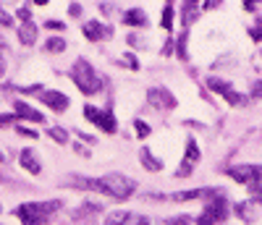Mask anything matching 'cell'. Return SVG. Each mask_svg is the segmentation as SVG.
<instances>
[{
	"label": "cell",
	"instance_id": "1",
	"mask_svg": "<svg viewBox=\"0 0 262 225\" xmlns=\"http://www.w3.org/2000/svg\"><path fill=\"white\" fill-rule=\"evenodd\" d=\"M63 207L60 199H50V201H27V205H18L16 207V217L24 222V225H48L50 217Z\"/></svg>",
	"mask_w": 262,
	"mask_h": 225
},
{
	"label": "cell",
	"instance_id": "2",
	"mask_svg": "<svg viewBox=\"0 0 262 225\" xmlns=\"http://www.w3.org/2000/svg\"><path fill=\"white\" fill-rule=\"evenodd\" d=\"M95 191L123 201V199H128L131 194L137 191V181L128 178V175H121V173H107L102 178H95Z\"/></svg>",
	"mask_w": 262,
	"mask_h": 225
},
{
	"label": "cell",
	"instance_id": "3",
	"mask_svg": "<svg viewBox=\"0 0 262 225\" xmlns=\"http://www.w3.org/2000/svg\"><path fill=\"white\" fill-rule=\"evenodd\" d=\"M69 74H71L74 84L81 89L84 95H97L100 89H102V79L97 76V71H95L84 58L74 60V65H71V71H69Z\"/></svg>",
	"mask_w": 262,
	"mask_h": 225
},
{
	"label": "cell",
	"instance_id": "4",
	"mask_svg": "<svg viewBox=\"0 0 262 225\" xmlns=\"http://www.w3.org/2000/svg\"><path fill=\"white\" fill-rule=\"evenodd\" d=\"M228 215H231V210H228V205H226L223 194H217V196L207 199L205 212H202L200 217H196L194 222H196V225H217V222H223Z\"/></svg>",
	"mask_w": 262,
	"mask_h": 225
},
{
	"label": "cell",
	"instance_id": "5",
	"mask_svg": "<svg viewBox=\"0 0 262 225\" xmlns=\"http://www.w3.org/2000/svg\"><path fill=\"white\" fill-rule=\"evenodd\" d=\"M84 118L86 121H92L100 131H105V133H116L118 131V123H116V116L111 110H100V107H95V105H84Z\"/></svg>",
	"mask_w": 262,
	"mask_h": 225
},
{
	"label": "cell",
	"instance_id": "6",
	"mask_svg": "<svg viewBox=\"0 0 262 225\" xmlns=\"http://www.w3.org/2000/svg\"><path fill=\"white\" fill-rule=\"evenodd\" d=\"M226 173L233 178L236 184H244V186L259 184V178H262V168L259 165H231Z\"/></svg>",
	"mask_w": 262,
	"mask_h": 225
},
{
	"label": "cell",
	"instance_id": "7",
	"mask_svg": "<svg viewBox=\"0 0 262 225\" xmlns=\"http://www.w3.org/2000/svg\"><path fill=\"white\" fill-rule=\"evenodd\" d=\"M147 100H149V105L155 107V110H170V107H176V97H173L165 86H152L149 92H147Z\"/></svg>",
	"mask_w": 262,
	"mask_h": 225
},
{
	"label": "cell",
	"instance_id": "8",
	"mask_svg": "<svg viewBox=\"0 0 262 225\" xmlns=\"http://www.w3.org/2000/svg\"><path fill=\"white\" fill-rule=\"evenodd\" d=\"M196 163H200V147H196L194 139H186V154H184V160H181V168L176 170V178L191 175V170H194Z\"/></svg>",
	"mask_w": 262,
	"mask_h": 225
},
{
	"label": "cell",
	"instance_id": "9",
	"mask_svg": "<svg viewBox=\"0 0 262 225\" xmlns=\"http://www.w3.org/2000/svg\"><path fill=\"white\" fill-rule=\"evenodd\" d=\"M39 100L45 102L53 112H66V110L71 107V100L66 97L63 92H55V89H42V92H39Z\"/></svg>",
	"mask_w": 262,
	"mask_h": 225
},
{
	"label": "cell",
	"instance_id": "10",
	"mask_svg": "<svg viewBox=\"0 0 262 225\" xmlns=\"http://www.w3.org/2000/svg\"><path fill=\"white\" fill-rule=\"evenodd\" d=\"M81 32L90 42H100V39L113 37V27H105V24H100V21H86V24L81 27Z\"/></svg>",
	"mask_w": 262,
	"mask_h": 225
},
{
	"label": "cell",
	"instance_id": "11",
	"mask_svg": "<svg viewBox=\"0 0 262 225\" xmlns=\"http://www.w3.org/2000/svg\"><path fill=\"white\" fill-rule=\"evenodd\" d=\"M13 107H16V116L21 118V121H34V123H42L45 121V116L42 112H37L32 105H27V102H13Z\"/></svg>",
	"mask_w": 262,
	"mask_h": 225
},
{
	"label": "cell",
	"instance_id": "12",
	"mask_svg": "<svg viewBox=\"0 0 262 225\" xmlns=\"http://www.w3.org/2000/svg\"><path fill=\"white\" fill-rule=\"evenodd\" d=\"M21 168L29 170L32 175L42 173V163H39V157L34 154V149H24V152H21Z\"/></svg>",
	"mask_w": 262,
	"mask_h": 225
},
{
	"label": "cell",
	"instance_id": "13",
	"mask_svg": "<svg viewBox=\"0 0 262 225\" xmlns=\"http://www.w3.org/2000/svg\"><path fill=\"white\" fill-rule=\"evenodd\" d=\"M18 39H21V44H27V48H32V44L37 42V27H34V21H24V24L18 27Z\"/></svg>",
	"mask_w": 262,
	"mask_h": 225
},
{
	"label": "cell",
	"instance_id": "14",
	"mask_svg": "<svg viewBox=\"0 0 262 225\" xmlns=\"http://www.w3.org/2000/svg\"><path fill=\"white\" fill-rule=\"evenodd\" d=\"M233 212L242 217L244 222H254L257 220V205H254V201H238V205L233 207Z\"/></svg>",
	"mask_w": 262,
	"mask_h": 225
},
{
	"label": "cell",
	"instance_id": "15",
	"mask_svg": "<svg viewBox=\"0 0 262 225\" xmlns=\"http://www.w3.org/2000/svg\"><path fill=\"white\" fill-rule=\"evenodd\" d=\"M123 24L126 27H147V13L142 8H131L123 13Z\"/></svg>",
	"mask_w": 262,
	"mask_h": 225
},
{
	"label": "cell",
	"instance_id": "16",
	"mask_svg": "<svg viewBox=\"0 0 262 225\" xmlns=\"http://www.w3.org/2000/svg\"><path fill=\"white\" fill-rule=\"evenodd\" d=\"M139 160H142V168H144V170H152V173H158V170H163V163H160L158 157L152 154V152H149L147 147H144V149L139 152Z\"/></svg>",
	"mask_w": 262,
	"mask_h": 225
},
{
	"label": "cell",
	"instance_id": "17",
	"mask_svg": "<svg viewBox=\"0 0 262 225\" xmlns=\"http://www.w3.org/2000/svg\"><path fill=\"white\" fill-rule=\"evenodd\" d=\"M196 8H202V0H184V27L196 18Z\"/></svg>",
	"mask_w": 262,
	"mask_h": 225
},
{
	"label": "cell",
	"instance_id": "18",
	"mask_svg": "<svg viewBox=\"0 0 262 225\" xmlns=\"http://www.w3.org/2000/svg\"><path fill=\"white\" fill-rule=\"evenodd\" d=\"M207 86L212 89L215 95H223V97L231 92V84H228V81H223V79H215V76H212V79H207Z\"/></svg>",
	"mask_w": 262,
	"mask_h": 225
},
{
	"label": "cell",
	"instance_id": "19",
	"mask_svg": "<svg viewBox=\"0 0 262 225\" xmlns=\"http://www.w3.org/2000/svg\"><path fill=\"white\" fill-rule=\"evenodd\" d=\"M48 137H50L53 142H58V144H69V131H66V128H60V126H53V128H48Z\"/></svg>",
	"mask_w": 262,
	"mask_h": 225
},
{
	"label": "cell",
	"instance_id": "20",
	"mask_svg": "<svg viewBox=\"0 0 262 225\" xmlns=\"http://www.w3.org/2000/svg\"><path fill=\"white\" fill-rule=\"evenodd\" d=\"M128 215H131V212H126V210H116V212H111V215L105 217V222H102V225H123Z\"/></svg>",
	"mask_w": 262,
	"mask_h": 225
},
{
	"label": "cell",
	"instance_id": "21",
	"mask_svg": "<svg viewBox=\"0 0 262 225\" xmlns=\"http://www.w3.org/2000/svg\"><path fill=\"white\" fill-rule=\"evenodd\" d=\"M66 50V39L63 37H50L45 42V53H63Z\"/></svg>",
	"mask_w": 262,
	"mask_h": 225
},
{
	"label": "cell",
	"instance_id": "22",
	"mask_svg": "<svg viewBox=\"0 0 262 225\" xmlns=\"http://www.w3.org/2000/svg\"><path fill=\"white\" fill-rule=\"evenodd\" d=\"M226 100H228V102H231V105H238V107H244V105H247V102H249V100H247V97H244V95H238V92H233V89H231V92H228V95H226Z\"/></svg>",
	"mask_w": 262,
	"mask_h": 225
},
{
	"label": "cell",
	"instance_id": "23",
	"mask_svg": "<svg viewBox=\"0 0 262 225\" xmlns=\"http://www.w3.org/2000/svg\"><path fill=\"white\" fill-rule=\"evenodd\" d=\"M123 225H155L149 217H142V215H128Z\"/></svg>",
	"mask_w": 262,
	"mask_h": 225
},
{
	"label": "cell",
	"instance_id": "24",
	"mask_svg": "<svg viewBox=\"0 0 262 225\" xmlns=\"http://www.w3.org/2000/svg\"><path fill=\"white\" fill-rule=\"evenodd\" d=\"M134 128H137V137H139V139L149 137V131H152V128H149V126H147L142 118H137V121H134Z\"/></svg>",
	"mask_w": 262,
	"mask_h": 225
},
{
	"label": "cell",
	"instance_id": "25",
	"mask_svg": "<svg viewBox=\"0 0 262 225\" xmlns=\"http://www.w3.org/2000/svg\"><path fill=\"white\" fill-rule=\"evenodd\" d=\"M163 29H168V32L173 29V8L170 6L163 8Z\"/></svg>",
	"mask_w": 262,
	"mask_h": 225
},
{
	"label": "cell",
	"instance_id": "26",
	"mask_svg": "<svg viewBox=\"0 0 262 225\" xmlns=\"http://www.w3.org/2000/svg\"><path fill=\"white\" fill-rule=\"evenodd\" d=\"M186 39H189V37H186V32H181V37L176 39V44H179L176 50H179V58H181V60H186V58H189V55H186Z\"/></svg>",
	"mask_w": 262,
	"mask_h": 225
},
{
	"label": "cell",
	"instance_id": "27",
	"mask_svg": "<svg viewBox=\"0 0 262 225\" xmlns=\"http://www.w3.org/2000/svg\"><path fill=\"white\" fill-rule=\"evenodd\" d=\"M168 222H170V225H196V222H194L189 215H181V217H170Z\"/></svg>",
	"mask_w": 262,
	"mask_h": 225
},
{
	"label": "cell",
	"instance_id": "28",
	"mask_svg": "<svg viewBox=\"0 0 262 225\" xmlns=\"http://www.w3.org/2000/svg\"><path fill=\"white\" fill-rule=\"evenodd\" d=\"M123 65H128L131 71H139V60H137L134 55H131V53H128V55H123Z\"/></svg>",
	"mask_w": 262,
	"mask_h": 225
},
{
	"label": "cell",
	"instance_id": "29",
	"mask_svg": "<svg viewBox=\"0 0 262 225\" xmlns=\"http://www.w3.org/2000/svg\"><path fill=\"white\" fill-rule=\"evenodd\" d=\"M249 194L254 201H262V184H249Z\"/></svg>",
	"mask_w": 262,
	"mask_h": 225
},
{
	"label": "cell",
	"instance_id": "30",
	"mask_svg": "<svg viewBox=\"0 0 262 225\" xmlns=\"http://www.w3.org/2000/svg\"><path fill=\"white\" fill-rule=\"evenodd\" d=\"M252 100H262V81L252 84Z\"/></svg>",
	"mask_w": 262,
	"mask_h": 225
},
{
	"label": "cell",
	"instance_id": "31",
	"mask_svg": "<svg viewBox=\"0 0 262 225\" xmlns=\"http://www.w3.org/2000/svg\"><path fill=\"white\" fill-rule=\"evenodd\" d=\"M126 42H128V44H134V48H144V42H142V37H139V34H128V37H126Z\"/></svg>",
	"mask_w": 262,
	"mask_h": 225
},
{
	"label": "cell",
	"instance_id": "32",
	"mask_svg": "<svg viewBox=\"0 0 262 225\" xmlns=\"http://www.w3.org/2000/svg\"><path fill=\"white\" fill-rule=\"evenodd\" d=\"M13 121H18V116L13 112V116H3V112H0V128L3 126H8V123H13Z\"/></svg>",
	"mask_w": 262,
	"mask_h": 225
},
{
	"label": "cell",
	"instance_id": "33",
	"mask_svg": "<svg viewBox=\"0 0 262 225\" xmlns=\"http://www.w3.org/2000/svg\"><path fill=\"white\" fill-rule=\"evenodd\" d=\"M6 76V58H3V39H0V79Z\"/></svg>",
	"mask_w": 262,
	"mask_h": 225
},
{
	"label": "cell",
	"instance_id": "34",
	"mask_svg": "<svg viewBox=\"0 0 262 225\" xmlns=\"http://www.w3.org/2000/svg\"><path fill=\"white\" fill-rule=\"evenodd\" d=\"M16 131H18V133H21V137H29V139H34V137H37V133H34V131H32V128H27V126H18V128H16Z\"/></svg>",
	"mask_w": 262,
	"mask_h": 225
},
{
	"label": "cell",
	"instance_id": "35",
	"mask_svg": "<svg viewBox=\"0 0 262 225\" xmlns=\"http://www.w3.org/2000/svg\"><path fill=\"white\" fill-rule=\"evenodd\" d=\"M69 16L79 18V16H81V6H79V3H71V6H69Z\"/></svg>",
	"mask_w": 262,
	"mask_h": 225
},
{
	"label": "cell",
	"instance_id": "36",
	"mask_svg": "<svg viewBox=\"0 0 262 225\" xmlns=\"http://www.w3.org/2000/svg\"><path fill=\"white\" fill-rule=\"evenodd\" d=\"M221 6V0H202V8L205 11H212V8H217Z\"/></svg>",
	"mask_w": 262,
	"mask_h": 225
},
{
	"label": "cell",
	"instance_id": "37",
	"mask_svg": "<svg viewBox=\"0 0 262 225\" xmlns=\"http://www.w3.org/2000/svg\"><path fill=\"white\" fill-rule=\"evenodd\" d=\"M18 18H21V24H24V21H32V13H29V8H18Z\"/></svg>",
	"mask_w": 262,
	"mask_h": 225
},
{
	"label": "cell",
	"instance_id": "38",
	"mask_svg": "<svg viewBox=\"0 0 262 225\" xmlns=\"http://www.w3.org/2000/svg\"><path fill=\"white\" fill-rule=\"evenodd\" d=\"M13 21H11V16L6 13V11H0V27H11Z\"/></svg>",
	"mask_w": 262,
	"mask_h": 225
},
{
	"label": "cell",
	"instance_id": "39",
	"mask_svg": "<svg viewBox=\"0 0 262 225\" xmlns=\"http://www.w3.org/2000/svg\"><path fill=\"white\" fill-rule=\"evenodd\" d=\"M48 29H55V32H60V29H63V21H48Z\"/></svg>",
	"mask_w": 262,
	"mask_h": 225
},
{
	"label": "cell",
	"instance_id": "40",
	"mask_svg": "<svg viewBox=\"0 0 262 225\" xmlns=\"http://www.w3.org/2000/svg\"><path fill=\"white\" fill-rule=\"evenodd\" d=\"M249 34H252V39H254V42H262V29H252Z\"/></svg>",
	"mask_w": 262,
	"mask_h": 225
},
{
	"label": "cell",
	"instance_id": "41",
	"mask_svg": "<svg viewBox=\"0 0 262 225\" xmlns=\"http://www.w3.org/2000/svg\"><path fill=\"white\" fill-rule=\"evenodd\" d=\"M257 3H259V0H244V8H247V11H254Z\"/></svg>",
	"mask_w": 262,
	"mask_h": 225
},
{
	"label": "cell",
	"instance_id": "42",
	"mask_svg": "<svg viewBox=\"0 0 262 225\" xmlns=\"http://www.w3.org/2000/svg\"><path fill=\"white\" fill-rule=\"evenodd\" d=\"M3 163H6V154H3V152H0V165H3Z\"/></svg>",
	"mask_w": 262,
	"mask_h": 225
},
{
	"label": "cell",
	"instance_id": "43",
	"mask_svg": "<svg viewBox=\"0 0 262 225\" xmlns=\"http://www.w3.org/2000/svg\"><path fill=\"white\" fill-rule=\"evenodd\" d=\"M34 3H37V6H45V3H48V0H34Z\"/></svg>",
	"mask_w": 262,
	"mask_h": 225
},
{
	"label": "cell",
	"instance_id": "44",
	"mask_svg": "<svg viewBox=\"0 0 262 225\" xmlns=\"http://www.w3.org/2000/svg\"><path fill=\"white\" fill-rule=\"evenodd\" d=\"M0 215H3V207H0Z\"/></svg>",
	"mask_w": 262,
	"mask_h": 225
}]
</instances>
